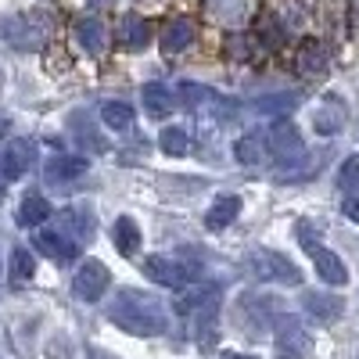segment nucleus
<instances>
[{
  "label": "nucleus",
  "mask_w": 359,
  "mask_h": 359,
  "mask_svg": "<svg viewBox=\"0 0 359 359\" xmlns=\"http://www.w3.org/2000/svg\"><path fill=\"white\" fill-rule=\"evenodd\" d=\"M140 101H144V111L155 115V118H165L172 111V104H176L172 94H169V86H162V83H147L140 90Z\"/></svg>",
  "instance_id": "nucleus-19"
},
{
  "label": "nucleus",
  "mask_w": 359,
  "mask_h": 359,
  "mask_svg": "<svg viewBox=\"0 0 359 359\" xmlns=\"http://www.w3.org/2000/svg\"><path fill=\"white\" fill-rule=\"evenodd\" d=\"M151 33H155V25L147 22L144 15H123L118 18V25H115V40H118V47L123 50H144L147 43H151Z\"/></svg>",
  "instance_id": "nucleus-5"
},
{
  "label": "nucleus",
  "mask_w": 359,
  "mask_h": 359,
  "mask_svg": "<svg viewBox=\"0 0 359 359\" xmlns=\"http://www.w3.org/2000/svg\"><path fill=\"white\" fill-rule=\"evenodd\" d=\"M219 359H255V355H233V352H230V355H219Z\"/></svg>",
  "instance_id": "nucleus-36"
},
{
  "label": "nucleus",
  "mask_w": 359,
  "mask_h": 359,
  "mask_svg": "<svg viewBox=\"0 0 359 359\" xmlns=\"http://www.w3.org/2000/svg\"><path fill=\"white\" fill-rule=\"evenodd\" d=\"M233 155H237V162H245V165H259L266 158V140L259 133H245L241 140H237Z\"/></svg>",
  "instance_id": "nucleus-25"
},
{
  "label": "nucleus",
  "mask_w": 359,
  "mask_h": 359,
  "mask_svg": "<svg viewBox=\"0 0 359 359\" xmlns=\"http://www.w3.org/2000/svg\"><path fill=\"white\" fill-rule=\"evenodd\" d=\"M111 245L118 248V255H133L137 245H140V230H137V219L133 216H118L115 226H111Z\"/></svg>",
  "instance_id": "nucleus-20"
},
{
  "label": "nucleus",
  "mask_w": 359,
  "mask_h": 359,
  "mask_svg": "<svg viewBox=\"0 0 359 359\" xmlns=\"http://www.w3.org/2000/svg\"><path fill=\"white\" fill-rule=\"evenodd\" d=\"M226 54L233 62H248L252 57V40L248 36H226Z\"/></svg>",
  "instance_id": "nucleus-30"
},
{
  "label": "nucleus",
  "mask_w": 359,
  "mask_h": 359,
  "mask_svg": "<svg viewBox=\"0 0 359 359\" xmlns=\"http://www.w3.org/2000/svg\"><path fill=\"white\" fill-rule=\"evenodd\" d=\"M338 184H341V191H355L359 187V158L355 155H348L345 158V165H341V176H338Z\"/></svg>",
  "instance_id": "nucleus-29"
},
{
  "label": "nucleus",
  "mask_w": 359,
  "mask_h": 359,
  "mask_svg": "<svg viewBox=\"0 0 359 359\" xmlns=\"http://www.w3.org/2000/svg\"><path fill=\"white\" fill-rule=\"evenodd\" d=\"M0 133H4V126H0Z\"/></svg>",
  "instance_id": "nucleus-38"
},
{
  "label": "nucleus",
  "mask_w": 359,
  "mask_h": 359,
  "mask_svg": "<svg viewBox=\"0 0 359 359\" xmlns=\"http://www.w3.org/2000/svg\"><path fill=\"white\" fill-rule=\"evenodd\" d=\"M108 320L115 327H123L126 334H137V338H155L165 331V306L158 302V298L144 294L137 287H123L115 291V302L108 306Z\"/></svg>",
  "instance_id": "nucleus-1"
},
{
  "label": "nucleus",
  "mask_w": 359,
  "mask_h": 359,
  "mask_svg": "<svg viewBox=\"0 0 359 359\" xmlns=\"http://www.w3.org/2000/svg\"><path fill=\"white\" fill-rule=\"evenodd\" d=\"M194 36H198V25H194L191 18H172L169 29H165V36H162V50L172 57V54H180V50H187V47L194 43Z\"/></svg>",
  "instance_id": "nucleus-16"
},
{
  "label": "nucleus",
  "mask_w": 359,
  "mask_h": 359,
  "mask_svg": "<svg viewBox=\"0 0 359 359\" xmlns=\"http://www.w3.org/2000/svg\"><path fill=\"white\" fill-rule=\"evenodd\" d=\"M158 147H162L165 155L180 158V155H187L191 137H187V130H184V126H169V130H162V137H158Z\"/></svg>",
  "instance_id": "nucleus-26"
},
{
  "label": "nucleus",
  "mask_w": 359,
  "mask_h": 359,
  "mask_svg": "<svg viewBox=\"0 0 359 359\" xmlns=\"http://www.w3.org/2000/svg\"><path fill=\"white\" fill-rule=\"evenodd\" d=\"M176 97L184 101L187 108H194V111H201V108H208L212 101H219V97L212 94V90H208V86H198V83H184V86H180V94H176Z\"/></svg>",
  "instance_id": "nucleus-27"
},
{
  "label": "nucleus",
  "mask_w": 359,
  "mask_h": 359,
  "mask_svg": "<svg viewBox=\"0 0 359 359\" xmlns=\"http://www.w3.org/2000/svg\"><path fill=\"white\" fill-rule=\"evenodd\" d=\"M8 273H11V287H22V284L33 280V273H36L33 252H29V248H15L11 252V262H8Z\"/></svg>",
  "instance_id": "nucleus-23"
},
{
  "label": "nucleus",
  "mask_w": 359,
  "mask_h": 359,
  "mask_svg": "<svg viewBox=\"0 0 359 359\" xmlns=\"http://www.w3.org/2000/svg\"><path fill=\"white\" fill-rule=\"evenodd\" d=\"M277 355L280 359H309V334L291 316L277 323Z\"/></svg>",
  "instance_id": "nucleus-7"
},
{
  "label": "nucleus",
  "mask_w": 359,
  "mask_h": 359,
  "mask_svg": "<svg viewBox=\"0 0 359 359\" xmlns=\"http://www.w3.org/2000/svg\"><path fill=\"white\" fill-rule=\"evenodd\" d=\"M0 36H4L15 50H36L43 43V29L25 15H11V18L0 22Z\"/></svg>",
  "instance_id": "nucleus-4"
},
{
  "label": "nucleus",
  "mask_w": 359,
  "mask_h": 359,
  "mask_svg": "<svg viewBox=\"0 0 359 359\" xmlns=\"http://www.w3.org/2000/svg\"><path fill=\"white\" fill-rule=\"evenodd\" d=\"M259 40H262L266 47H280V43H284V29L273 22V15H262V18H259Z\"/></svg>",
  "instance_id": "nucleus-28"
},
{
  "label": "nucleus",
  "mask_w": 359,
  "mask_h": 359,
  "mask_svg": "<svg viewBox=\"0 0 359 359\" xmlns=\"http://www.w3.org/2000/svg\"><path fill=\"white\" fill-rule=\"evenodd\" d=\"M266 147L273 155H280V158H294V155H302L306 151V140H302V133H298L291 123H273V130L266 133Z\"/></svg>",
  "instance_id": "nucleus-8"
},
{
  "label": "nucleus",
  "mask_w": 359,
  "mask_h": 359,
  "mask_svg": "<svg viewBox=\"0 0 359 359\" xmlns=\"http://www.w3.org/2000/svg\"><path fill=\"white\" fill-rule=\"evenodd\" d=\"M345 216H348L352 223H359V194H348V198H345Z\"/></svg>",
  "instance_id": "nucleus-33"
},
{
  "label": "nucleus",
  "mask_w": 359,
  "mask_h": 359,
  "mask_svg": "<svg viewBox=\"0 0 359 359\" xmlns=\"http://www.w3.org/2000/svg\"><path fill=\"white\" fill-rule=\"evenodd\" d=\"M294 72L306 79H323L327 76V50L316 40H302L294 50Z\"/></svg>",
  "instance_id": "nucleus-10"
},
{
  "label": "nucleus",
  "mask_w": 359,
  "mask_h": 359,
  "mask_svg": "<svg viewBox=\"0 0 359 359\" xmlns=\"http://www.w3.org/2000/svg\"><path fill=\"white\" fill-rule=\"evenodd\" d=\"M47 216H54V212H50V201L43 194H25L22 198V205H18V226H40Z\"/></svg>",
  "instance_id": "nucleus-21"
},
{
  "label": "nucleus",
  "mask_w": 359,
  "mask_h": 359,
  "mask_svg": "<svg viewBox=\"0 0 359 359\" xmlns=\"http://www.w3.org/2000/svg\"><path fill=\"white\" fill-rule=\"evenodd\" d=\"M298 241H302V248L313 255L316 248H320V241H316V237H313V230H309V223H298Z\"/></svg>",
  "instance_id": "nucleus-32"
},
{
  "label": "nucleus",
  "mask_w": 359,
  "mask_h": 359,
  "mask_svg": "<svg viewBox=\"0 0 359 359\" xmlns=\"http://www.w3.org/2000/svg\"><path fill=\"white\" fill-rule=\"evenodd\" d=\"M108 284H111L108 266H104L101 259H86V262L79 266L76 280H72V291L83 298V302H97V298L108 291Z\"/></svg>",
  "instance_id": "nucleus-3"
},
{
  "label": "nucleus",
  "mask_w": 359,
  "mask_h": 359,
  "mask_svg": "<svg viewBox=\"0 0 359 359\" xmlns=\"http://www.w3.org/2000/svg\"><path fill=\"white\" fill-rule=\"evenodd\" d=\"M90 169V158H83V155H54V158H47V169H43V180L47 184H72V180H79L83 172Z\"/></svg>",
  "instance_id": "nucleus-9"
},
{
  "label": "nucleus",
  "mask_w": 359,
  "mask_h": 359,
  "mask_svg": "<svg viewBox=\"0 0 359 359\" xmlns=\"http://www.w3.org/2000/svg\"><path fill=\"white\" fill-rule=\"evenodd\" d=\"M237 216H241V198H237V194H219L212 205H208L205 223H208V230H223V226H230Z\"/></svg>",
  "instance_id": "nucleus-17"
},
{
  "label": "nucleus",
  "mask_w": 359,
  "mask_h": 359,
  "mask_svg": "<svg viewBox=\"0 0 359 359\" xmlns=\"http://www.w3.org/2000/svg\"><path fill=\"white\" fill-rule=\"evenodd\" d=\"M36 248H40L47 259H54V262H72V259L79 255V245L72 241L69 233H57V230L36 233Z\"/></svg>",
  "instance_id": "nucleus-13"
},
{
  "label": "nucleus",
  "mask_w": 359,
  "mask_h": 359,
  "mask_svg": "<svg viewBox=\"0 0 359 359\" xmlns=\"http://www.w3.org/2000/svg\"><path fill=\"white\" fill-rule=\"evenodd\" d=\"M313 266H316V277H320L323 284H331V287H338V284L348 280L345 262H341L331 248H316V252H313Z\"/></svg>",
  "instance_id": "nucleus-15"
},
{
  "label": "nucleus",
  "mask_w": 359,
  "mask_h": 359,
  "mask_svg": "<svg viewBox=\"0 0 359 359\" xmlns=\"http://www.w3.org/2000/svg\"><path fill=\"white\" fill-rule=\"evenodd\" d=\"M33 155H36L33 140H25V137L11 140L4 151H0V176L4 180H22L29 172V165H33Z\"/></svg>",
  "instance_id": "nucleus-6"
},
{
  "label": "nucleus",
  "mask_w": 359,
  "mask_h": 359,
  "mask_svg": "<svg viewBox=\"0 0 359 359\" xmlns=\"http://www.w3.org/2000/svg\"><path fill=\"white\" fill-rule=\"evenodd\" d=\"M345 302L338 294H306V313L316 320V323H334L341 316Z\"/></svg>",
  "instance_id": "nucleus-18"
},
{
  "label": "nucleus",
  "mask_w": 359,
  "mask_h": 359,
  "mask_svg": "<svg viewBox=\"0 0 359 359\" xmlns=\"http://www.w3.org/2000/svg\"><path fill=\"white\" fill-rule=\"evenodd\" d=\"M298 101L294 97H266L262 104H259V111H291Z\"/></svg>",
  "instance_id": "nucleus-31"
},
{
  "label": "nucleus",
  "mask_w": 359,
  "mask_h": 359,
  "mask_svg": "<svg viewBox=\"0 0 359 359\" xmlns=\"http://www.w3.org/2000/svg\"><path fill=\"white\" fill-rule=\"evenodd\" d=\"M62 226L72 233V241H90L94 237V230H97V223H94V212H90V205H72V208H62Z\"/></svg>",
  "instance_id": "nucleus-14"
},
{
  "label": "nucleus",
  "mask_w": 359,
  "mask_h": 359,
  "mask_svg": "<svg viewBox=\"0 0 359 359\" xmlns=\"http://www.w3.org/2000/svg\"><path fill=\"white\" fill-rule=\"evenodd\" d=\"M341 126H345V108H341L334 97H331V101H323V104L316 108V130L331 137V133H338Z\"/></svg>",
  "instance_id": "nucleus-24"
},
{
  "label": "nucleus",
  "mask_w": 359,
  "mask_h": 359,
  "mask_svg": "<svg viewBox=\"0 0 359 359\" xmlns=\"http://www.w3.org/2000/svg\"><path fill=\"white\" fill-rule=\"evenodd\" d=\"M90 359H118V355H111V352H101V348H94V352H90Z\"/></svg>",
  "instance_id": "nucleus-35"
},
{
  "label": "nucleus",
  "mask_w": 359,
  "mask_h": 359,
  "mask_svg": "<svg viewBox=\"0 0 359 359\" xmlns=\"http://www.w3.org/2000/svg\"><path fill=\"white\" fill-rule=\"evenodd\" d=\"M245 273H252L255 280H277V284H291V287L302 284V269L273 248H252L245 255Z\"/></svg>",
  "instance_id": "nucleus-2"
},
{
  "label": "nucleus",
  "mask_w": 359,
  "mask_h": 359,
  "mask_svg": "<svg viewBox=\"0 0 359 359\" xmlns=\"http://www.w3.org/2000/svg\"><path fill=\"white\" fill-rule=\"evenodd\" d=\"M0 201H4V187H0Z\"/></svg>",
  "instance_id": "nucleus-37"
},
{
  "label": "nucleus",
  "mask_w": 359,
  "mask_h": 359,
  "mask_svg": "<svg viewBox=\"0 0 359 359\" xmlns=\"http://www.w3.org/2000/svg\"><path fill=\"white\" fill-rule=\"evenodd\" d=\"M111 4H115V0H86V8H94V11H104Z\"/></svg>",
  "instance_id": "nucleus-34"
},
{
  "label": "nucleus",
  "mask_w": 359,
  "mask_h": 359,
  "mask_svg": "<svg viewBox=\"0 0 359 359\" xmlns=\"http://www.w3.org/2000/svg\"><path fill=\"white\" fill-rule=\"evenodd\" d=\"M144 273L151 277L155 284H162V287H184V280H187V269L176 266L165 255H147L144 259Z\"/></svg>",
  "instance_id": "nucleus-11"
},
{
  "label": "nucleus",
  "mask_w": 359,
  "mask_h": 359,
  "mask_svg": "<svg viewBox=\"0 0 359 359\" xmlns=\"http://www.w3.org/2000/svg\"><path fill=\"white\" fill-rule=\"evenodd\" d=\"M101 118H104V126H108V130H115V133H130L137 115H133V108H130L126 101H104Z\"/></svg>",
  "instance_id": "nucleus-22"
},
{
  "label": "nucleus",
  "mask_w": 359,
  "mask_h": 359,
  "mask_svg": "<svg viewBox=\"0 0 359 359\" xmlns=\"http://www.w3.org/2000/svg\"><path fill=\"white\" fill-rule=\"evenodd\" d=\"M72 33H76V40H79V47H83L86 54H104V47H108V29H104L94 15L76 18Z\"/></svg>",
  "instance_id": "nucleus-12"
}]
</instances>
